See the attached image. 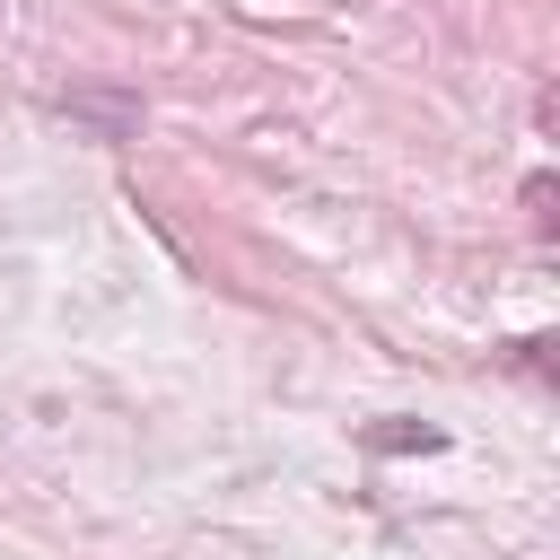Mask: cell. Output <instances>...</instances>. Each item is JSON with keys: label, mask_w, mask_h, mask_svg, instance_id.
Instances as JSON below:
<instances>
[{"label": "cell", "mask_w": 560, "mask_h": 560, "mask_svg": "<svg viewBox=\"0 0 560 560\" xmlns=\"http://www.w3.org/2000/svg\"><path fill=\"white\" fill-rule=\"evenodd\" d=\"M525 201H534V228L551 236V175H534V184H525Z\"/></svg>", "instance_id": "6da1fadb"}]
</instances>
